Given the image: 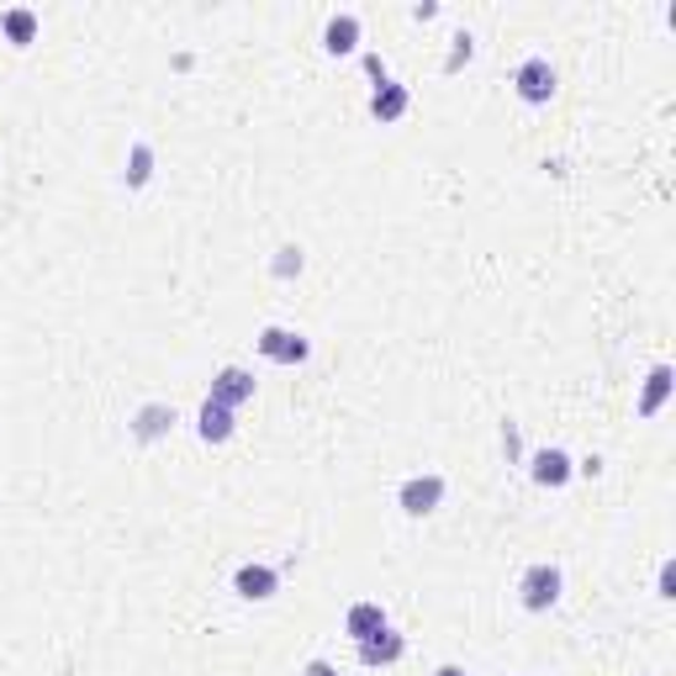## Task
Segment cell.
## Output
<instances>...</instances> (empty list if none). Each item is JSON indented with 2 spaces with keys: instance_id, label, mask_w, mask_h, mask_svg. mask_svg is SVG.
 <instances>
[{
  "instance_id": "1",
  "label": "cell",
  "mask_w": 676,
  "mask_h": 676,
  "mask_svg": "<svg viewBox=\"0 0 676 676\" xmlns=\"http://www.w3.org/2000/svg\"><path fill=\"white\" fill-rule=\"evenodd\" d=\"M565 592V576H560V565L550 560H539V565H528L523 571V582H518V602L528 608V613H550Z\"/></svg>"
},
{
  "instance_id": "2",
  "label": "cell",
  "mask_w": 676,
  "mask_h": 676,
  "mask_svg": "<svg viewBox=\"0 0 676 676\" xmlns=\"http://www.w3.org/2000/svg\"><path fill=\"white\" fill-rule=\"evenodd\" d=\"M513 90H518V101L523 106H550L556 101V90H560V75H556V64L550 59H523L513 69Z\"/></svg>"
},
{
  "instance_id": "3",
  "label": "cell",
  "mask_w": 676,
  "mask_h": 676,
  "mask_svg": "<svg viewBox=\"0 0 676 676\" xmlns=\"http://www.w3.org/2000/svg\"><path fill=\"white\" fill-rule=\"evenodd\" d=\"M444 492H449V481L438 476V471H418V476H407L397 486V508L407 518H429V513H438Z\"/></svg>"
},
{
  "instance_id": "4",
  "label": "cell",
  "mask_w": 676,
  "mask_h": 676,
  "mask_svg": "<svg viewBox=\"0 0 676 676\" xmlns=\"http://www.w3.org/2000/svg\"><path fill=\"white\" fill-rule=\"evenodd\" d=\"M254 349L270 359V365H307V355H313V344L296 333V328H280V322H270V328H259V339H254Z\"/></svg>"
},
{
  "instance_id": "5",
  "label": "cell",
  "mask_w": 676,
  "mask_h": 676,
  "mask_svg": "<svg viewBox=\"0 0 676 676\" xmlns=\"http://www.w3.org/2000/svg\"><path fill=\"white\" fill-rule=\"evenodd\" d=\"M233 592H239L243 602H270V597L280 592V571L270 560H243L239 571H233Z\"/></svg>"
},
{
  "instance_id": "6",
  "label": "cell",
  "mask_w": 676,
  "mask_h": 676,
  "mask_svg": "<svg viewBox=\"0 0 676 676\" xmlns=\"http://www.w3.org/2000/svg\"><path fill=\"white\" fill-rule=\"evenodd\" d=\"M528 476H534V486H545V492H560L565 481L576 476V460H571L560 444H550V449H534V455H528Z\"/></svg>"
},
{
  "instance_id": "7",
  "label": "cell",
  "mask_w": 676,
  "mask_h": 676,
  "mask_svg": "<svg viewBox=\"0 0 676 676\" xmlns=\"http://www.w3.org/2000/svg\"><path fill=\"white\" fill-rule=\"evenodd\" d=\"M355 650H359V666H397L401 655H407V635H401L397 624H386L381 635L359 639Z\"/></svg>"
},
{
  "instance_id": "8",
  "label": "cell",
  "mask_w": 676,
  "mask_h": 676,
  "mask_svg": "<svg viewBox=\"0 0 676 676\" xmlns=\"http://www.w3.org/2000/svg\"><path fill=\"white\" fill-rule=\"evenodd\" d=\"M239 434V412L233 407H222V401H201V412H196V438L201 444H228V438Z\"/></svg>"
},
{
  "instance_id": "9",
  "label": "cell",
  "mask_w": 676,
  "mask_h": 676,
  "mask_svg": "<svg viewBox=\"0 0 676 676\" xmlns=\"http://www.w3.org/2000/svg\"><path fill=\"white\" fill-rule=\"evenodd\" d=\"M212 401H222V407L239 412L243 401H254V375H248L243 365H222V370L212 375Z\"/></svg>"
},
{
  "instance_id": "10",
  "label": "cell",
  "mask_w": 676,
  "mask_h": 676,
  "mask_svg": "<svg viewBox=\"0 0 676 676\" xmlns=\"http://www.w3.org/2000/svg\"><path fill=\"white\" fill-rule=\"evenodd\" d=\"M407 106H412V90L401 80H381L370 90V117L381 122V127H386V122H401L407 117Z\"/></svg>"
},
{
  "instance_id": "11",
  "label": "cell",
  "mask_w": 676,
  "mask_h": 676,
  "mask_svg": "<svg viewBox=\"0 0 676 676\" xmlns=\"http://www.w3.org/2000/svg\"><path fill=\"white\" fill-rule=\"evenodd\" d=\"M175 429V407L169 401H149V407H138V418L127 423V434L138 438V444H154V438H164Z\"/></svg>"
},
{
  "instance_id": "12",
  "label": "cell",
  "mask_w": 676,
  "mask_h": 676,
  "mask_svg": "<svg viewBox=\"0 0 676 676\" xmlns=\"http://www.w3.org/2000/svg\"><path fill=\"white\" fill-rule=\"evenodd\" d=\"M392 618H386V608L381 602H349V613H344V635L355 639H370V635H381Z\"/></svg>"
},
{
  "instance_id": "13",
  "label": "cell",
  "mask_w": 676,
  "mask_h": 676,
  "mask_svg": "<svg viewBox=\"0 0 676 676\" xmlns=\"http://www.w3.org/2000/svg\"><path fill=\"white\" fill-rule=\"evenodd\" d=\"M322 48H328L333 59L355 53V48H359V16H355V11H339V16H328V27H322Z\"/></svg>"
},
{
  "instance_id": "14",
  "label": "cell",
  "mask_w": 676,
  "mask_h": 676,
  "mask_svg": "<svg viewBox=\"0 0 676 676\" xmlns=\"http://www.w3.org/2000/svg\"><path fill=\"white\" fill-rule=\"evenodd\" d=\"M38 11L33 5H11V11H0V33L11 48H27V42H38Z\"/></svg>"
},
{
  "instance_id": "15",
  "label": "cell",
  "mask_w": 676,
  "mask_h": 676,
  "mask_svg": "<svg viewBox=\"0 0 676 676\" xmlns=\"http://www.w3.org/2000/svg\"><path fill=\"white\" fill-rule=\"evenodd\" d=\"M672 365H655V370H650V375H645V392H639V418H655V412H661V407H666V397H672Z\"/></svg>"
},
{
  "instance_id": "16",
  "label": "cell",
  "mask_w": 676,
  "mask_h": 676,
  "mask_svg": "<svg viewBox=\"0 0 676 676\" xmlns=\"http://www.w3.org/2000/svg\"><path fill=\"white\" fill-rule=\"evenodd\" d=\"M122 180H127V191H143L149 180H154V143H132L127 149V169H122Z\"/></svg>"
},
{
  "instance_id": "17",
  "label": "cell",
  "mask_w": 676,
  "mask_h": 676,
  "mask_svg": "<svg viewBox=\"0 0 676 676\" xmlns=\"http://www.w3.org/2000/svg\"><path fill=\"white\" fill-rule=\"evenodd\" d=\"M302 265H307V259H302V248H296V243H285V248H276V259H270V276H276V280H296V276H302Z\"/></svg>"
},
{
  "instance_id": "18",
  "label": "cell",
  "mask_w": 676,
  "mask_h": 676,
  "mask_svg": "<svg viewBox=\"0 0 676 676\" xmlns=\"http://www.w3.org/2000/svg\"><path fill=\"white\" fill-rule=\"evenodd\" d=\"M471 53H476V38H471V33H455V48H449L444 69H449V75H460V69L471 64Z\"/></svg>"
},
{
  "instance_id": "19",
  "label": "cell",
  "mask_w": 676,
  "mask_h": 676,
  "mask_svg": "<svg viewBox=\"0 0 676 676\" xmlns=\"http://www.w3.org/2000/svg\"><path fill=\"white\" fill-rule=\"evenodd\" d=\"M502 455H508V465H518V460H523V444H518V423H513V418L502 423Z\"/></svg>"
},
{
  "instance_id": "20",
  "label": "cell",
  "mask_w": 676,
  "mask_h": 676,
  "mask_svg": "<svg viewBox=\"0 0 676 676\" xmlns=\"http://www.w3.org/2000/svg\"><path fill=\"white\" fill-rule=\"evenodd\" d=\"M655 597H666V602L676 597V560H666V565H661V576H655Z\"/></svg>"
},
{
  "instance_id": "21",
  "label": "cell",
  "mask_w": 676,
  "mask_h": 676,
  "mask_svg": "<svg viewBox=\"0 0 676 676\" xmlns=\"http://www.w3.org/2000/svg\"><path fill=\"white\" fill-rule=\"evenodd\" d=\"M365 75H370L375 85L392 80V69H386V59H381V53H365Z\"/></svg>"
},
{
  "instance_id": "22",
  "label": "cell",
  "mask_w": 676,
  "mask_h": 676,
  "mask_svg": "<svg viewBox=\"0 0 676 676\" xmlns=\"http://www.w3.org/2000/svg\"><path fill=\"white\" fill-rule=\"evenodd\" d=\"M302 676H344V672H339L333 661H307V666H302Z\"/></svg>"
},
{
  "instance_id": "23",
  "label": "cell",
  "mask_w": 676,
  "mask_h": 676,
  "mask_svg": "<svg viewBox=\"0 0 676 676\" xmlns=\"http://www.w3.org/2000/svg\"><path fill=\"white\" fill-rule=\"evenodd\" d=\"M412 16H418V22H434L438 5H434V0H423V5H412Z\"/></svg>"
},
{
  "instance_id": "24",
  "label": "cell",
  "mask_w": 676,
  "mask_h": 676,
  "mask_svg": "<svg viewBox=\"0 0 676 676\" xmlns=\"http://www.w3.org/2000/svg\"><path fill=\"white\" fill-rule=\"evenodd\" d=\"M597 471H602V460H597V455H587V460L576 465V476H597Z\"/></svg>"
},
{
  "instance_id": "25",
  "label": "cell",
  "mask_w": 676,
  "mask_h": 676,
  "mask_svg": "<svg viewBox=\"0 0 676 676\" xmlns=\"http://www.w3.org/2000/svg\"><path fill=\"white\" fill-rule=\"evenodd\" d=\"M434 676H465V666H438Z\"/></svg>"
}]
</instances>
